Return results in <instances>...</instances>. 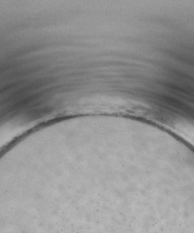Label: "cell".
<instances>
[{
	"label": "cell",
	"mask_w": 194,
	"mask_h": 233,
	"mask_svg": "<svg viewBox=\"0 0 194 233\" xmlns=\"http://www.w3.org/2000/svg\"><path fill=\"white\" fill-rule=\"evenodd\" d=\"M47 126H52V125H47ZM52 127H56V126H52ZM56 128H63V127H56ZM83 128H91L88 131H94L98 127H83ZM63 129H82V128H63Z\"/></svg>",
	"instance_id": "obj_1"
}]
</instances>
